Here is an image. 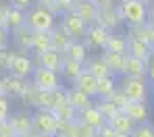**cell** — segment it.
Returning a JSON list of instances; mask_svg holds the SVG:
<instances>
[{
	"instance_id": "d6a6232c",
	"label": "cell",
	"mask_w": 154,
	"mask_h": 137,
	"mask_svg": "<svg viewBox=\"0 0 154 137\" xmlns=\"http://www.w3.org/2000/svg\"><path fill=\"white\" fill-rule=\"evenodd\" d=\"M69 137H98V131L92 129L90 125L81 123L79 118L71 123V131H69Z\"/></svg>"
},
{
	"instance_id": "bcb514c9",
	"label": "cell",
	"mask_w": 154,
	"mask_h": 137,
	"mask_svg": "<svg viewBox=\"0 0 154 137\" xmlns=\"http://www.w3.org/2000/svg\"><path fill=\"white\" fill-rule=\"evenodd\" d=\"M0 46H11V31L0 25Z\"/></svg>"
},
{
	"instance_id": "9f6ffc18",
	"label": "cell",
	"mask_w": 154,
	"mask_h": 137,
	"mask_svg": "<svg viewBox=\"0 0 154 137\" xmlns=\"http://www.w3.org/2000/svg\"><path fill=\"white\" fill-rule=\"evenodd\" d=\"M0 2H2V0H0Z\"/></svg>"
},
{
	"instance_id": "52a82bcc",
	"label": "cell",
	"mask_w": 154,
	"mask_h": 137,
	"mask_svg": "<svg viewBox=\"0 0 154 137\" xmlns=\"http://www.w3.org/2000/svg\"><path fill=\"white\" fill-rule=\"evenodd\" d=\"M31 114H33V129H35L38 133H48V135H54V133H56L58 116L54 114V110L38 108V110H31Z\"/></svg>"
},
{
	"instance_id": "681fc988",
	"label": "cell",
	"mask_w": 154,
	"mask_h": 137,
	"mask_svg": "<svg viewBox=\"0 0 154 137\" xmlns=\"http://www.w3.org/2000/svg\"><path fill=\"white\" fill-rule=\"evenodd\" d=\"M0 96H4V75H0Z\"/></svg>"
},
{
	"instance_id": "f35d334b",
	"label": "cell",
	"mask_w": 154,
	"mask_h": 137,
	"mask_svg": "<svg viewBox=\"0 0 154 137\" xmlns=\"http://www.w3.org/2000/svg\"><path fill=\"white\" fill-rule=\"evenodd\" d=\"M110 102H112V104H115V106H117L119 110H125V108H127V104H129L127 96H125L121 89H117V91L110 96Z\"/></svg>"
},
{
	"instance_id": "f5cc1de1",
	"label": "cell",
	"mask_w": 154,
	"mask_h": 137,
	"mask_svg": "<svg viewBox=\"0 0 154 137\" xmlns=\"http://www.w3.org/2000/svg\"><path fill=\"white\" fill-rule=\"evenodd\" d=\"M144 2H146V4H150V2H154V0H144Z\"/></svg>"
},
{
	"instance_id": "8fae6325",
	"label": "cell",
	"mask_w": 154,
	"mask_h": 137,
	"mask_svg": "<svg viewBox=\"0 0 154 137\" xmlns=\"http://www.w3.org/2000/svg\"><path fill=\"white\" fill-rule=\"evenodd\" d=\"M31 42H33V29L23 25L11 31V48L15 52H29L31 54Z\"/></svg>"
},
{
	"instance_id": "d6986e66",
	"label": "cell",
	"mask_w": 154,
	"mask_h": 137,
	"mask_svg": "<svg viewBox=\"0 0 154 137\" xmlns=\"http://www.w3.org/2000/svg\"><path fill=\"white\" fill-rule=\"evenodd\" d=\"M77 118H79L81 123L90 125V127H92V129H96V131H98V129H100L102 125H106V123H108V121H106V118L102 116V112H100V110L96 108V102H94V104H92L90 108L81 110Z\"/></svg>"
},
{
	"instance_id": "4fadbf2b",
	"label": "cell",
	"mask_w": 154,
	"mask_h": 137,
	"mask_svg": "<svg viewBox=\"0 0 154 137\" xmlns=\"http://www.w3.org/2000/svg\"><path fill=\"white\" fill-rule=\"evenodd\" d=\"M73 13L90 27L94 23H98V17H100V6L94 4L92 0H75V6H73Z\"/></svg>"
},
{
	"instance_id": "f6af8a7d",
	"label": "cell",
	"mask_w": 154,
	"mask_h": 137,
	"mask_svg": "<svg viewBox=\"0 0 154 137\" xmlns=\"http://www.w3.org/2000/svg\"><path fill=\"white\" fill-rule=\"evenodd\" d=\"M148 81L154 83V46H152V50H150V56H148Z\"/></svg>"
},
{
	"instance_id": "4dcf8cb0",
	"label": "cell",
	"mask_w": 154,
	"mask_h": 137,
	"mask_svg": "<svg viewBox=\"0 0 154 137\" xmlns=\"http://www.w3.org/2000/svg\"><path fill=\"white\" fill-rule=\"evenodd\" d=\"M50 33H52V48L65 54V50L69 48V44H71L73 40H71V37H69V35L65 33V29L60 27V25H56V27L52 29Z\"/></svg>"
},
{
	"instance_id": "6da1fadb",
	"label": "cell",
	"mask_w": 154,
	"mask_h": 137,
	"mask_svg": "<svg viewBox=\"0 0 154 137\" xmlns=\"http://www.w3.org/2000/svg\"><path fill=\"white\" fill-rule=\"evenodd\" d=\"M119 89L127 96L129 102H148L152 83L148 77H119Z\"/></svg>"
},
{
	"instance_id": "83f0119b",
	"label": "cell",
	"mask_w": 154,
	"mask_h": 137,
	"mask_svg": "<svg viewBox=\"0 0 154 137\" xmlns=\"http://www.w3.org/2000/svg\"><path fill=\"white\" fill-rule=\"evenodd\" d=\"M108 123H110V127H112L117 133H125V135H131V131L135 129V123L129 118L123 110H121V112H117Z\"/></svg>"
},
{
	"instance_id": "d590c367",
	"label": "cell",
	"mask_w": 154,
	"mask_h": 137,
	"mask_svg": "<svg viewBox=\"0 0 154 137\" xmlns=\"http://www.w3.org/2000/svg\"><path fill=\"white\" fill-rule=\"evenodd\" d=\"M13 52L15 50L11 46H0V75H6L8 73V64H11Z\"/></svg>"
},
{
	"instance_id": "60d3db41",
	"label": "cell",
	"mask_w": 154,
	"mask_h": 137,
	"mask_svg": "<svg viewBox=\"0 0 154 137\" xmlns=\"http://www.w3.org/2000/svg\"><path fill=\"white\" fill-rule=\"evenodd\" d=\"M0 137H17V131H15V127L11 125L8 118L0 121Z\"/></svg>"
},
{
	"instance_id": "1f68e13d",
	"label": "cell",
	"mask_w": 154,
	"mask_h": 137,
	"mask_svg": "<svg viewBox=\"0 0 154 137\" xmlns=\"http://www.w3.org/2000/svg\"><path fill=\"white\" fill-rule=\"evenodd\" d=\"M23 25H27V13L11 6V10L6 15V29L13 31V29H19V27H23Z\"/></svg>"
},
{
	"instance_id": "7a4b0ae2",
	"label": "cell",
	"mask_w": 154,
	"mask_h": 137,
	"mask_svg": "<svg viewBox=\"0 0 154 137\" xmlns=\"http://www.w3.org/2000/svg\"><path fill=\"white\" fill-rule=\"evenodd\" d=\"M117 6L127 27H137L148 23V4L144 0H125V2H117Z\"/></svg>"
},
{
	"instance_id": "9c48e42d",
	"label": "cell",
	"mask_w": 154,
	"mask_h": 137,
	"mask_svg": "<svg viewBox=\"0 0 154 137\" xmlns=\"http://www.w3.org/2000/svg\"><path fill=\"white\" fill-rule=\"evenodd\" d=\"M58 25L65 29V33H67L71 40H83V35H85V31H88V25L77 17L73 10L60 15V17H58Z\"/></svg>"
},
{
	"instance_id": "816d5d0a",
	"label": "cell",
	"mask_w": 154,
	"mask_h": 137,
	"mask_svg": "<svg viewBox=\"0 0 154 137\" xmlns=\"http://www.w3.org/2000/svg\"><path fill=\"white\" fill-rule=\"evenodd\" d=\"M117 137H131V135H125V133H117Z\"/></svg>"
},
{
	"instance_id": "b9f144b4",
	"label": "cell",
	"mask_w": 154,
	"mask_h": 137,
	"mask_svg": "<svg viewBox=\"0 0 154 137\" xmlns=\"http://www.w3.org/2000/svg\"><path fill=\"white\" fill-rule=\"evenodd\" d=\"M13 8H19V10H23V13H27L31 6H35V0H6Z\"/></svg>"
},
{
	"instance_id": "7c38bea8",
	"label": "cell",
	"mask_w": 154,
	"mask_h": 137,
	"mask_svg": "<svg viewBox=\"0 0 154 137\" xmlns=\"http://www.w3.org/2000/svg\"><path fill=\"white\" fill-rule=\"evenodd\" d=\"M98 23L106 27L110 33H117L119 29L123 27V19H121V13H119V6L117 4H110V6H102L100 8V17H98Z\"/></svg>"
},
{
	"instance_id": "d4e9b609",
	"label": "cell",
	"mask_w": 154,
	"mask_h": 137,
	"mask_svg": "<svg viewBox=\"0 0 154 137\" xmlns=\"http://www.w3.org/2000/svg\"><path fill=\"white\" fill-rule=\"evenodd\" d=\"M77 89H81L83 94H88V96H92L94 100H96V94H98V79L92 75V73H88V71H83L81 75H79V79L75 83Z\"/></svg>"
},
{
	"instance_id": "74e56055",
	"label": "cell",
	"mask_w": 154,
	"mask_h": 137,
	"mask_svg": "<svg viewBox=\"0 0 154 137\" xmlns=\"http://www.w3.org/2000/svg\"><path fill=\"white\" fill-rule=\"evenodd\" d=\"M13 114V100L8 96H0V121L11 118Z\"/></svg>"
},
{
	"instance_id": "f1b7e54d",
	"label": "cell",
	"mask_w": 154,
	"mask_h": 137,
	"mask_svg": "<svg viewBox=\"0 0 154 137\" xmlns=\"http://www.w3.org/2000/svg\"><path fill=\"white\" fill-rule=\"evenodd\" d=\"M127 37H137V40H144L148 46H154V25L144 23L137 27H127Z\"/></svg>"
},
{
	"instance_id": "3957f363",
	"label": "cell",
	"mask_w": 154,
	"mask_h": 137,
	"mask_svg": "<svg viewBox=\"0 0 154 137\" xmlns=\"http://www.w3.org/2000/svg\"><path fill=\"white\" fill-rule=\"evenodd\" d=\"M27 25L33 31H52L58 25V15L44 8V6H40V4H35L27 10Z\"/></svg>"
},
{
	"instance_id": "ba28073f",
	"label": "cell",
	"mask_w": 154,
	"mask_h": 137,
	"mask_svg": "<svg viewBox=\"0 0 154 137\" xmlns=\"http://www.w3.org/2000/svg\"><path fill=\"white\" fill-rule=\"evenodd\" d=\"M11 125L15 127L17 131V137H31L35 133L33 129V114L29 108H21V110H13L11 114Z\"/></svg>"
},
{
	"instance_id": "db71d44e",
	"label": "cell",
	"mask_w": 154,
	"mask_h": 137,
	"mask_svg": "<svg viewBox=\"0 0 154 137\" xmlns=\"http://www.w3.org/2000/svg\"><path fill=\"white\" fill-rule=\"evenodd\" d=\"M117 2H125V0H117Z\"/></svg>"
},
{
	"instance_id": "ac0fdd59",
	"label": "cell",
	"mask_w": 154,
	"mask_h": 137,
	"mask_svg": "<svg viewBox=\"0 0 154 137\" xmlns=\"http://www.w3.org/2000/svg\"><path fill=\"white\" fill-rule=\"evenodd\" d=\"M29 85V79H21L15 75H4V96H8L11 100H19L23 96V91Z\"/></svg>"
},
{
	"instance_id": "7bdbcfd3",
	"label": "cell",
	"mask_w": 154,
	"mask_h": 137,
	"mask_svg": "<svg viewBox=\"0 0 154 137\" xmlns=\"http://www.w3.org/2000/svg\"><path fill=\"white\" fill-rule=\"evenodd\" d=\"M73 6H75V0H56V13H58V17L65 15V13H71Z\"/></svg>"
},
{
	"instance_id": "ffe728a7",
	"label": "cell",
	"mask_w": 154,
	"mask_h": 137,
	"mask_svg": "<svg viewBox=\"0 0 154 137\" xmlns=\"http://www.w3.org/2000/svg\"><path fill=\"white\" fill-rule=\"evenodd\" d=\"M100 56L104 58L106 67L110 69V75L115 77H121L123 75V69H125V62H127V56L129 54H115V52H100Z\"/></svg>"
},
{
	"instance_id": "ee69618b",
	"label": "cell",
	"mask_w": 154,
	"mask_h": 137,
	"mask_svg": "<svg viewBox=\"0 0 154 137\" xmlns=\"http://www.w3.org/2000/svg\"><path fill=\"white\" fill-rule=\"evenodd\" d=\"M98 137H117V131L110 127V123H106L98 129Z\"/></svg>"
},
{
	"instance_id": "11a10c76",
	"label": "cell",
	"mask_w": 154,
	"mask_h": 137,
	"mask_svg": "<svg viewBox=\"0 0 154 137\" xmlns=\"http://www.w3.org/2000/svg\"><path fill=\"white\" fill-rule=\"evenodd\" d=\"M152 89H154V83H152Z\"/></svg>"
},
{
	"instance_id": "8d00e7d4",
	"label": "cell",
	"mask_w": 154,
	"mask_h": 137,
	"mask_svg": "<svg viewBox=\"0 0 154 137\" xmlns=\"http://www.w3.org/2000/svg\"><path fill=\"white\" fill-rule=\"evenodd\" d=\"M131 137H154V125L152 123L135 125V129L131 131Z\"/></svg>"
},
{
	"instance_id": "7402d4cb",
	"label": "cell",
	"mask_w": 154,
	"mask_h": 137,
	"mask_svg": "<svg viewBox=\"0 0 154 137\" xmlns=\"http://www.w3.org/2000/svg\"><path fill=\"white\" fill-rule=\"evenodd\" d=\"M123 75L125 77H148V62L146 60H140V58H133V56H127Z\"/></svg>"
},
{
	"instance_id": "7dc6e473",
	"label": "cell",
	"mask_w": 154,
	"mask_h": 137,
	"mask_svg": "<svg viewBox=\"0 0 154 137\" xmlns=\"http://www.w3.org/2000/svg\"><path fill=\"white\" fill-rule=\"evenodd\" d=\"M92 2L98 4L100 8H102V6H110V4H117V0H92Z\"/></svg>"
},
{
	"instance_id": "5bb4252c",
	"label": "cell",
	"mask_w": 154,
	"mask_h": 137,
	"mask_svg": "<svg viewBox=\"0 0 154 137\" xmlns=\"http://www.w3.org/2000/svg\"><path fill=\"white\" fill-rule=\"evenodd\" d=\"M33 56V64H35V69L38 67H42V69H50V71H60V64H63V60H65V54L63 52H58V50H46V52H42V54H31Z\"/></svg>"
},
{
	"instance_id": "cb8c5ba5",
	"label": "cell",
	"mask_w": 154,
	"mask_h": 137,
	"mask_svg": "<svg viewBox=\"0 0 154 137\" xmlns=\"http://www.w3.org/2000/svg\"><path fill=\"white\" fill-rule=\"evenodd\" d=\"M85 71H88V73H92L96 79L110 75V69L106 67V62H104V58L100 54H96V56L90 54V58L85 60Z\"/></svg>"
},
{
	"instance_id": "836d02e7",
	"label": "cell",
	"mask_w": 154,
	"mask_h": 137,
	"mask_svg": "<svg viewBox=\"0 0 154 137\" xmlns=\"http://www.w3.org/2000/svg\"><path fill=\"white\" fill-rule=\"evenodd\" d=\"M54 114H56L60 121H69V123L77 121V116H79V112H77V110L69 104V100H67L65 104H60L58 108H54Z\"/></svg>"
},
{
	"instance_id": "f546056e",
	"label": "cell",
	"mask_w": 154,
	"mask_h": 137,
	"mask_svg": "<svg viewBox=\"0 0 154 137\" xmlns=\"http://www.w3.org/2000/svg\"><path fill=\"white\" fill-rule=\"evenodd\" d=\"M104 52H115V54H127V35L123 33H110Z\"/></svg>"
},
{
	"instance_id": "2e32d148",
	"label": "cell",
	"mask_w": 154,
	"mask_h": 137,
	"mask_svg": "<svg viewBox=\"0 0 154 137\" xmlns=\"http://www.w3.org/2000/svg\"><path fill=\"white\" fill-rule=\"evenodd\" d=\"M129 118L135 123V125H142V123H150L152 118V108L148 102H129L127 108L123 110Z\"/></svg>"
},
{
	"instance_id": "5b68a950",
	"label": "cell",
	"mask_w": 154,
	"mask_h": 137,
	"mask_svg": "<svg viewBox=\"0 0 154 137\" xmlns=\"http://www.w3.org/2000/svg\"><path fill=\"white\" fill-rule=\"evenodd\" d=\"M33 71H35V64H33V56L29 52H13L6 75H15V77H21V79H31Z\"/></svg>"
},
{
	"instance_id": "e0dca14e",
	"label": "cell",
	"mask_w": 154,
	"mask_h": 137,
	"mask_svg": "<svg viewBox=\"0 0 154 137\" xmlns=\"http://www.w3.org/2000/svg\"><path fill=\"white\" fill-rule=\"evenodd\" d=\"M67 89V100H69V104L77 110V112H81V110L90 108L96 100L92 98V96H88V94H83L81 89H77L75 85H67L65 87Z\"/></svg>"
},
{
	"instance_id": "f907efd6",
	"label": "cell",
	"mask_w": 154,
	"mask_h": 137,
	"mask_svg": "<svg viewBox=\"0 0 154 137\" xmlns=\"http://www.w3.org/2000/svg\"><path fill=\"white\" fill-rule=\"evenodd\" d=\"M31 137H54V135H48V133H38V131H35Z\"/></svg>"
},
{
	"instance_id": "e575fe53",
	"label": "cell",
	"mask_w": 154,
	"mask_h": 137,
	"mask_svg": "<svg viewBox=\"0 0 154 137\" xmlns=\"http://www.w3.org/2000/svg\"><path fill=\"white\" fill-rule=\"evenodd\" d=\"M96 108L102 112V116L106 118V121H110V118H112L117 112H121V110L117 108V106H115L110 100H104V98H96Z\"/></svg>"
},
{
	"instance_id": "4316f807",
	"label": "cell",
	"mask_w": 154,
	"mask_h": 137,
	"mask_svg": "<svg viewBox=\"0 0 154 137\" xmlns=\"http://www.w3.org/2000/svg\"><path fill=\"white\" fill-rule=\"evenodd\" d=\"M52 48V33L50 31H33L31 42V54H42Z\"/></svg>"
},
{
	"instance_id": "c3c4849f",
	"label": "cell",
	"mask_w": 154,
	"mask_h": 137,
	"mask_svg": "<svg viewBox=\"0 0 154 137\" xmlns=\"http://www.w3.org/2000/svg\"><path fill=\"white\" fill-rule=\"evenodd\" d=\"M148 23H150V25H154V2H150V4H148Z\"/></svg>"
},
{
	"instance_id": "30bf717a",
	"label": "cell",
	"mask_w": 154,
	"mask_h": 137,
	"mask_svg": "<svg viewBox=\"0 0 154 137\" xmlns=\"http://www.w3.org/2000/svg\"><path fill=\"white\" fill-rule=\"evenodd\" d=\"M108 37H110V31L106 27H102L100 23H94V25L88 27L85 35H83V42H85V46L90 50H100L102 52L104 48H106Z\"/></svg>"
},
{
	"instance_id": "ab89813d",
	"label": "cell",
	"mask_w": 154,
	"mask_h": 137,
	"mask_svg": "<svg viewBox=\"0 0 154 137\" xmlns=\"http://www.w3.org/2000/svg\"><path fill=\"white\" fill-rule=\"evenodd\" d=\"M65 87H67V85H65ZM65 87H60V89L52 91V108L50 110L58 108L60 104H65V102H67V89H65Z\"/></svg>"
},
{
	"instance_id": "484cf974",
	"label": "cell",
	"mask_w": 154,
	"mask_h": 137,
	"mask_svg": "<svg viewBox=\"0 0 154 137\" xmlns=\"http://www.w3.org/2000/svg\"><path fill=\"white\" fill-rule=\"evenodd\" d=\"M119 89V77L115 75H106L98 79V94L96 98H104V100H110V96Z\"/></svg>"
},
{
	"instance_id": "8992f818",
	"label": "cell",
	"mask_w": 154,
	"mask_h": 137,
	"mask_svg": "<svg viewBox=\"0 0 154 137\" xmlns=\"http://www.w3.org/2000/svg\"><path fill=\"white\" fill-rule=\"evenodd\" d=\"M29 81L33 83L35 87L44 89V91H56V89L65 87V83L60 79V73L50 71V69H42V67H38V69L33 71V75H31Z\"/></svg>"
},
{
	"instance_id": "44dd1931",
	"label": "cell",
	"mask_w": 154,
	"mask_h": 137,
	"mask_svg": "<svg viewBox=\"0 0 154 137\" xmlns=\"http://www.w3.org/2000/svg\"><path fill=\"white\" fill-rule=\"evenodd\" d=\"M90 54H92V50L85 46L83 40H73V42L69 44V48L65 50V56H67V58H73L77 62H83V64H85V60L90 58Z\"/></svg>"
},
{
	"instance_id": "9a60e30c",
	"label": "cell",
	"mask_w": 154,
	"mask_h": 137,
	"mask_svg": "<svg viewBox=\"0 0 154 137\" xmlns=\"http://www.w3.org/2000/svg\"><path fill=\"white\" fill-rule=\"evenodd\" d=\"M83 71H85V64H83V62H77L73 58H67V56H65V60H63L58 73H60V79H63L65 85H73Z\"/></svg>"
},
{
	"instance_id": "277c9868",
	"label": "cell",
	"mask_w": 154,
	"mask_h": 137,
	"mask_svg": "<svg viewBox=\"0 0 154 137\" xmlns=\"http://www.w3.org/2000/svg\"><path fill=\"white\" fill-rule=\"evenodd\" d=\"M19 102L23 104V108L38 110V108H52V91H44L40 87H35L29 81L27 89L23 91V96L19 98Z\"/></svg>"
},
{
	"instance_id": "603a6c76",
	"label": "cell",
	"mask_w": 154,
	"mask_h": 137,
	"mask_svg": "<svg viewBox=\"0 0 154 137\" xmlns=\"http://www.w3.org/2000/svg\"><path fill=\"white\" fill-rule=\"evenodd\" d=\"M152 46H148L144 40H137V37H127V54L133 58H140V60H148Z\"/></svg>"
}]
</instances>
